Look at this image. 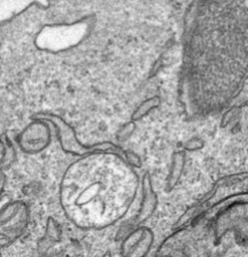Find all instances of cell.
Wrapping results in <instances>:
<instances>
[{"label":"cell","instance_id":"5","mask_svg":"<svg viewBox=\"0 0 248 257\" xmlns=\"http://www.w3.org/2000/svg\"><path fill=\"white\" fill-rule=\"evenodd\" d=\"M52 142L49 124L41 120H32L18 136V143L23 152L28 155L39 154Z\"/></svg>","mask_w":248,"mask_h":257},{"label":"cell","instance_id":"2","mask_svg":"<svg viewBox=\"0 0 248 257\" xmlns=\"http://www.w3.org/2000/svg\"><path fill=\"white\" fill-rule=\"evenodd\" d=\"M31 120H41L51 123L55 128V133L60 143L61 149L67 154L79 157H89L97 153H112L118 156L124 163L132 167H142L141 159L138 155L124 150L112 142H102L92 145H85L78 141L77 133L69 123L59 115L51 112H38L31 116Z\"/></svg>","mask_w":248,"mask_h":257},{"label":"cell","instance_id":"6","mask_svg":"<svg viewBox=\"0 0 248 257\" xmlns=\"http://www.w3.org/2000/svg\"><path fill=\"white\" fill-rule=\"evenodd\" d=\"M142 185H143V203L141 206L140 212L135 219L136 224H139L140 222L147 219L151 215L156 205V196L153 193L150 175L148 172H146L143 176Z\"/></svg>","mask_w":248,"mask_h":257},{"label":"cell","instance_id":"1","mask_svg":"<svg viewBox=\"0 0 248 257\" xmlns=\"http://www.w3.org/2000/svg\"><path fill=\"white\" fill-rule=\"evenodd\" d=\"M135 172L112 153L85 157L66 169L60 184V202L65 215L82 227L103 228L121 219L129 209L137 188L127 189Z\"/></svg>","mask_w":248,"mask_h":257},{"label":"cell","instance_id":"11","mask_svg":"<svg viewBox=\"0 0 248 257\" xmlns=\"http://www.w3.org/2000/svg\"><path fill=\"white\" fill-rule=\"evenodd\" d=\"M135 128H136V125H135V122H133V121H130L127 124H125L124 126H122V128L119 130V132L117 135L118 141L124 142L127 139H129Z\"/></svg>","mask_w":248,"mask_h":257},{"label":"cell","instance_id":"13","mask_svg":"<svg viewBox=\"0 0 248 257\" xmlns=\"http://www.w3.org/2000/svg\"><path fill=\"white\" fill-rule=\"evenodd\" d=\"M5 184H6V177L4 175H0V196L4 191L5 188Z\"/></svg>","mask_w":248,"mask_h":257},{"label":"cell","instance_id":"12","mask_svg":"<svg viewBox=\"0 0 248 257\" xmlns=\"http://www.w3.org/2000/svg\"><path fill=\"white\" fill-rule=\"evenodd\" d=\"M47 236H49L52 239L57 240L59 238V230H58V226L55 222V220L52 218L48 219L47 222Z\"/></svg>","mask_w":248,"mask_h":257},{"label":"cell","instance_id":"7","mask_svg":"<svg viewBox=\"0 0 248 257\" xmlns=\"http://www.w3.org/2000/svg\"><path fill=\"white\" fill-rule=\"evenodd\" d=\"M33 4L36 1H0V26L13 21Z\"/></svg>","mask_w":248,"mask_h":257},{"label":"cell","instance_id":"10","mask_svg":"<svg viewBox=\"0 0 248 257\" xmlns=\"http://www.w3.org/2000/svg\"><path fill=\"white\" fill-rule=\"evenodd\" d=\"M183 153L176 155L174 158V162L171 167L170 176H169V183L168 186L172 187L176 184L177 180L180 178V175L183 171Z\"/></svg>","mask_w":248,"mask_h":257},{"label":"cell","instance_id":"4","mask_svg":"<svg viewBox=\"0 0 248 257\" xmlns=\"http://www.w3.org/2000/svg\"><path fill=\"white\" fill-rule=\"evenodd\" d=\"M29 209L23 201H14L0 211V243L9 244L26 230Z\"/></svg>","mask_w":248,"mask_h":257},{"label":"cell","instance_id":"8","mask_svg":"<svg viewBox=\"0 0 248 257\" xmlns=\"http://www.w3.org/2000/svg\"><path fill=\"white\" fill-rule=\"evenodd\" d=\"M0 144L2 148V154L0 158V175L2 172L8 170L12 167L17 160V152L13 143L10 141L8 135L3 133L0 136Z\"/></svg>","mask_w":248,"mask_h":257},{"label":"cell","instance_id":"14","mask_svg":"<svg viewBox=\"0 0 248 257\" xmlns=\"http://www.w3.org/2000/svg\"><path fill=\"white\" fill-rule=\"evenodd\" d=\"M103 257H112V253H111V251H107L106 253H105Z\"/></svg>","mask_w":248,"mask_h":257},{"label":"cell","instance_id":"3","mask_svg":"<svg viewBox=\"0 0 248 257\" xmlns=\"http://www.w3.org/2000/svg\"><path fill=\"white\" fill-rule=\"evenodd\" d=\"M92 17H87L76 23L45 26L35 39L36 47L44 52H66L84 41L92 29Z\"/></svg>","mask_w":248,"mask_h":257},{"label":"cell","instance_id":"9","mask_svg":"<svg viewBox=\"0 0 248 257\" xmlns=\"http://www.w3.org/2000/svg\"><path fill=\"white\" fill-rule=\"evenodd\" d=\"M159 104H160V98L157 96L145 100L134 110V112L131 115V121L137 122L141 120L146 114H148L152 109L157 107Z\"/></svg>","mask_w":248,"mask_h":257}]
</instances>
